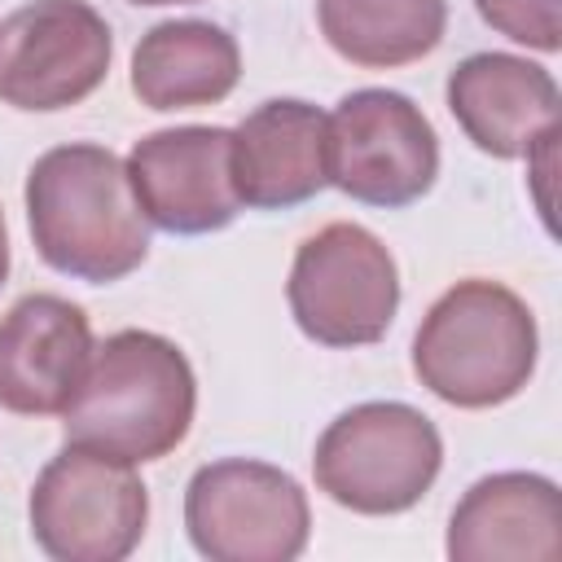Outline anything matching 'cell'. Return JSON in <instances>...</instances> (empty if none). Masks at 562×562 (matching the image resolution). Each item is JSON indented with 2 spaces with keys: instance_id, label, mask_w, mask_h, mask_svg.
<instances>
[{
  "instance_id": "obj_4",
  "label": "cell",
  "mask_w": 562,
  "mask_h": 562,
  "mask_svg": "<svg viewBox=\"0 0 562 562\" xmlns=\"http://www.w3.org/2000/svg\"><path fill=\"white\" fill-rule=\"evenodd\" d=\"M443 465V439L435 422L400 400H369L338 413L312 452L316 487L351 514H404L413 509Z\"/></svg>"
},
{
  "instance_id": "obj_19",
  "label": "cell",
  "mask_w": 562,
  "mask_h": 562,
  "mask_svg": "<svg viewBox=\"0 0 562 562\" xmlns=\"http://www.w3.org/2000/svg\"><path fill=\"white\" fill-rule=\"evenodd\" d=\"M127 4H198V0H127Z\"/></svg>"
},
{
  "instance_id": "obj_15",
  "label": "cell",
  "mask_w": 562,
  "mask_h": 562,
  "mask_svg": "<svg viewBox=\"0 0 562 562\" xmlns=\"http://www.w3.org/2000/svg\"><path fill=\"white\" fill-rule=\"evenodd\" d=\"M241 79L237 40L202 18L158 22L132 48V92L149 110H198L224 101Z\"/></svg>"
},
{
  "instance_id": "obj_9",
  "label": "cell",
  "mask_w": 562,
  "mask_h": 562,
  "mask_svg": "<svg viewBox=\"0 0 562 562\" xmlns=\"http://www.w3.org/2000/svg\"><path fill=\"white\" fill-rule=\"evenodd\" d=\"M114 57L110 22L88 0H31L0 22V101L48 114L88 101Z\"/></svg>"
},
{
  "instance_id": "obj_14",
  "label": "cell",
  "mask_w": 562,
  "mask_h": 562,
  "mask_svg": "<svg viewBox=\"0 0 562 562\" xmlns=\"http://www.w3.org/2000/svg\"><path fill=\"white\" fill-rule=\"evenodd\" d=\"M448 558L457 562H558L562 492L531 470H501L457 501L448 522Z\"/></svg>"
},
{
  "instance_id": "obj_10",
  "label": "cell",
  "mask_w": 562,
  "mask_h": 562,
  "mask_svg": "<svg viewBox=\"0 0 562 562\" xmlns=\"http://www.w3.org/2000/svg\"><path fill=\"white\" fill-rule=\"evenodd\" d=\"M228 145L233 132L206 123L162 127L140 136L123 162L140 215L154 228L180 237H198L233 224L241 202L228 176Z\"/></svg>"
},
{
  "instance_id": "obj_2",
  "label": "cell",
  "mask_w": 562,
  "mask_h": 562,
  "mask_svg": "<svg viewBox=\"0 0 562 562\" xmlns=\"http://www.w3.org/2000/svg\"><path fill=\"white\" fill-rule=\"evenodd\" d=\"M26 224L40 259L88 285L123 281L149 255V220L136 206L127 167L92 140L35 158L26 171Z\"/></svg>"
},
{
  "instance_id": "obj_13",
  "label": "cell",
  "mask_w": 562,
  "mask_h": 562,
  "mask_svg": "<svg viewBox=\"0 0 562 562\" xmlns=\"http://www.w3.org/2000/svg\"><path fill=\"white\" fill-rule=\"evenodd\" d=\"M448 110L474 149L492 158H527L558 132L562 97L544 66L514 53H474L448 75Z\"/></svg>"
},
{
  "instance_id": "obj_3",
  "label": "cell",
  "mask_w": 562,
  "mask_h": 562,
  "mask_svg": "<svg viewBox=\"0 0 562 562\" xmlns=\"http://www.w3.org/2000/svg\"><path fill=\"white\" fill-rule=\"evenodd\" d=\"M540 356L531 307L501 281L465 277L448 285L413 334L417 382L452 408H496L514 400Z\"/></svg>"
},
{
  "instance_id": "obj_11",
  "label": "cell",
  "mask_w": 562,
  "mask_h": 562,
  "mask_svg": "<svg viewBox=\"0 0 562 562\" xmlns=\"http://www.w3.org/2000/svg\"><path fill=\"white\" fill-rule=\"evenodd\" d=\"M92 321L79 303L35 290L0 316V408L53 417L70 404L92 360Z\"/></svg>"
},
{
  "instance_id": "obj_7",
  "label": "cell",
  "mask_w": 562,
  "mask_h": 562,
  "mask_svg": "<svg viewBox=\"0 0 562 562\" xmlns=\"http://www.w3.org/2000/svg\"><path fill=\"white\" fill-rule=\"evenodd\" d=\"M35 544L57 562H119L149 522V492L127 461L61 448L26 501Z\"/></svg>"
},
{
  "instance_id": "obj_6",
  "label": "cell",
  "mask_w": 562,
  "mask_h": 562,
  "mask_svg": "<svg viewBox=\"0 0 562 562\" xmlns=\"http://www.w3.org/2000/svg\"><path fill=\"white\" fill-rule=\"evenodd\" d=\"M184 531L211 562H290L307 549L312 509L281 465L228 457L189 479Z\"/></svg>"
},
{
  "instance_id": "obj_17",
  "label": "cell",
  "mask_w": 562,
  "mask_h": 562,
  "mask_svg": "<svg viewBox=\"0 0 562 562\" xmlns=\"http://www.w3.org/2000/svg\"><path fill=\"white\" fill-rule=\"evenodd\" d=\"M479 18L514 44L536 53L562 48V0H474Z\"/></svg>"
},
{
  "instance_id": "obj_16",
  "label": "cell",
  "mask_w": 562,
  "mask_h": 562,
  "mask_svg": "<svg viewBox=\"0 0 562 562\" xmlns=\"http://www.w3.org/2000/svg\"><path fill=\"white\" fill-rule=\"evenodd\" d=\"M325 44L364 70H395L439 48L448 0H316Z\"/></svg>"
},
{
  "instance_id": "obj_5",
  "label": "cell",
  "mask_w": 562,
  "mask_h": 562,
  "mask_svg": "<svg viewBox=\"0 0 562 562\" xmlns=\"http://www.w3.org/2000/svg\"><path fill=\"white\" fill-rule=\"evenodd\" d=\"M294 325L321 347H369L400 312V268L378 233L351 220L316 228L285 281Z\"/></svg>"
},
{
  "instance_id": "obj_12",
  "label": "cell",
  "mask_w": 562,
  "mask_h": 562,
  "mask_svg": "<svg viewBox=\"0 0 562 562\" xmlns=\"http://www.w3.org/2000/svg\"><path fill=\"white\" fill-rule=\"evenodd\" d=\"M233 193L250 211H285L316 198L329 184L325 114L299 97H272L255 105L228 145Z\"/></svg>"
},
{
  "instance_id": "obj_18",
  "label": "cell",
  "mask_w": 562,
  "mask_h": 562,
  "mask_svg": "<svg viewBox=\"0 0 562 562\" xmlns=\"http://www.w3.org/2000/svg\"><path fill=\"white\" fill-rule=\"evenodd\" d=\"M9 277V228H4V211H0V285Z\"/></svg>"
},
{
  "instance_id": "obj_1",
  "label": "cell",
  "mask_w": 562,
  "mask_h": 562,
  "mask_svg": "<svg viewBox=\"0 0 562 562\" xmlns=\"http://www.w3.org/2000/svg\"><path fill=\"white\" fill-rule=\"evenodd\" d=\"M198 378L189 356L149 329H119L83 369L79 391L61 408L70 448H88L127 465L176 452L193 426Z\"/></svg>"
},
{
  "instance_id": "obj_8",
  "label": "cell",
  "mask_w": 562,
  "mask_h": 562,
  "mask_svg": "<svg viewBox=\"0 0 562 562\" xmlns=\"http://www.w3.org/2000/svg\"><path fill=\"white\" fill-rule=\"evenodd\" d=\"M325 158L334 189L364 206L400 211L430 193L439 176V136L404 92L360 88L325 114Z\"/></svg>"
}]
</instances>
